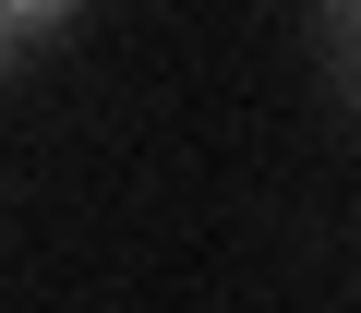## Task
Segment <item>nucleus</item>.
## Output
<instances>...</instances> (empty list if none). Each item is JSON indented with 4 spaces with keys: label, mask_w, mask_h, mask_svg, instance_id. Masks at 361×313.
I'll return each mask as SVG.
<instances>
[{
    "label": "nucleus",
    "mask_w": 361,
    "mask_h": 313,
    "mask_svg": "<svg viewBox=\"0 0 361 313\" xmlns=\"http://www.w3.org/2000/svg\"><path fill=\"white\" fill-rule=\"evenodd\" d=\"M49 13H61V0H0V49H13V37H37Z\"/></svg>",
    "instance_id": "obj_1"
}]
</instances>
